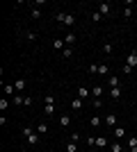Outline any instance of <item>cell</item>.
<instances>
[{
    "label": "cell",
    "instance_id": "cell-1",
    "mask_svg": "<svg viewBox=\"0 0 137 152\" xmlns=\"http://www.w3.org/2000/svg\"><path fill=\"white\" fill-rule=\"evenodd\" d=\"M55 18H57V23H62V25H66V27L76 25V16H73V14H64V12H59Z\"/></svg>",
    "mask_w": 137,
    "mask_h": 152
},
{
    "label": "cell",
    "instance_id": "cell-2",
    "mask_svg": "<svg viewBox=\"0 0 137 152\" xmlns=\"http://www.w3.org/2000/svg\"><path fill=\"white\" fill-rule=\"evenodd\" d=\"M23 136L27 139V143H30V145H37V143H39V134L32 132L30 127H23Z\"/></svg>",
    "mask_w": 137,
    "mask_h": 152
},
{
    "label": "cell",
    "instance_id": "cell-3",
    "mask_svg": "<svg viewBox=\"0 0 137 152\" xmlns=\"http://www.w3.org/2000/svg\"><path fill=\"white\" fill-rule=\"evenodd\" d=\"M96 75H101V77H110V68H107V64H98L96 66Z\"/></svg>",
    "mask_w": 137,
    "mask_h": 152
},
{
    "label": "cell",
    "instance_id": "cell-4",
    "mask_svg": "<svg viewBox=\"0 0 137 152\" xmlns=\"http://www.w3.org/2000/svg\"><path fill=\"white\" fill-rule=\"evenodd\" d=\"M126 66H130V68H137V50H133L128 57H126Z\"/></svg>",
    "mask_w": 137,
    "mask_h": 152
},
{
    "label": "cell",
    "instance_id": "cell-5",
    "mask_svg": "<svg viewBox=\"0 0 137 152\" xmlns=\"http://www.w3.org/2000/svg\"><path fill=\"white\" fill-rule=\"evenodd\" d=\"M98 14H103V16H107V14L112 12V5L110 2H98V9H96Z\"/></svg>",
    "mask_w": 137,
    "mask_h": 152
},
{
    "label": "cell",
    "instance_id": "cell-6",
    "mask_svg": "<svg viewBox=\"0 0 137 152\" xmlns=\"http://www.w3.org/2000/svg\"><path fill=\"white\" fill-rule=\"evenodd\" d=\"M105 82H107V86H110V89H114V86H121V80H119V77H114V75H110Z\"/></svg>",
    "mask_w": 137,
    "mask_h": 152
},
{
    "label": "cell",
    "instance_id": "cell-7",
    "mask_svg": "<svg viewBox=\"0 0 137 152\" xmlns=\"http://www.w3.org/2000/svg\"><path fill=\"white\" fill-rule=\"evenodd\" d=\"M76 41H78V37H76L73 32H69V34H66V37H64V43H66V45H73V43H76Z\"/></svg>",
    "mask_w": 137,
    "mask_h": 152
},
{
    "label": "cell",
    "instance_id": "cell-8",
    "mask_svg": "<svg viewBox=\"0 0 137 152\" xmlns=\"http://www.w3.org/2000/svg\"><path fill=\"white\" fill-rule=\"evenodd\" d=\"M94 145L96 148H105L107 145V139H105V136H96V139H94Z\"/></svg>",
    "mask_w": 137,
    "mask_h": 152
},
{
    "label": "cell",
    "instance_id": "cell-9",
    "mask_svg": "<svg viewBox=\"0 0 137 152\" xmlns=\"http://www.w3.org/2000/svg\"><path fill=\"white\" fill-rule=\"evenodd\" d=\"M53 48H55V50H64V48H66L64 39H55V41H53Z\"/></svg>",
    "mask_w": 137,
    "mask_h": 152
},
{
    "label": "cell",
    "instance_id": "cell-10",
    "mask_svg": "<svg viewBox=\"0 0 137 152\" xmlns=\"http://www.w3.org/2000/svg\"><path fill=\"white\" fill-rule=\"evenodd\" d=\"M105 125H107V127H117V116H114V114L105 116Z\"/></svg>",
    "mask_w": 137,
    "mask_h": 152
},
{
    "label": "cell",
    "instance_id": "cell-11",
    "mask_svg": "<svg viewBox=\"0 0 137 152\" xmlns=\"http://www.w3.org/2000/svg\"><path fill=\"white\" fill-rule=\"evenodd\" d=\"M114 136H117V139H124V136H126V127L117 125V127H114Z\"/></svg>",
    "mask_w": 137,
    "mask_h": 152
},
{
    "label": "cell",
    "instance_id": "cell-12",
    "mask_svg": "<svg viewBox=\"0 0 137 152\" xmlns=\"http://www.w3.org/2000/svg\"><path fill=\"white\" fill-rule=\"evenodd\" d=\"M103 86H101V84H96V86H94V89H91V95H94V98H101V95H103Z\"/></svg>",
    "mask_w": 137,
    "mask_h": 152
},
{
    "label": "cell",
    "instance_id": "cell-13",
    "mask_svg": "<svg viewBox=\"0 0 137 152\" xmlns=\"http://www.w3.org/2000/svg\"><path fill=\"white\" fill-rule=\"evenodd\" d=\"M89 93H91V91L87 89V86H78V98H87Z\"/></svg>",
    "mask_w": 137,
    "mask_h": 152
},
{
    "label": "cell",
    "instance_id": "cell-14",
    "mask_svg": "<svg viewBox=\"0 0 137 152\" xmlns=\"http://www.w3.org/2000/svg\"><path fill=\"white\" fill-rule=\"evenodd\" d=\"M59 125L69 127V125H71V116H59Z\"/></svg>",
    "mask_w": 137,
    "mask_h": 152
},
{
    "label": "cell",
    "instance_id": "cell-15",
    "mask_svg": "<svg viewBox=\"0 0 137 152\" xmlns=\"http://www.w3.org/2000/svg\"><path fill=\"white\" fill-rule=\"evenodd\" d=\"M64 150H66V152H78V143H73V141H69Z\"/></svg>",
    "mask_w": 137,
    "mask_h": 152
},
{
    "label": "cell",
    "instance_id": "cell-16",
    "mask_svg": "<svg viewBox=\"0 0 137 152\" xmlns=\"http://www.w3.org/2000/svg\"><path fill=\"white\" fill-rule=\"evenodd\" d=\"M62 57H64V59H71V57H73V48H69V45H66L64 50H62Z\"/></svg>",
    "mask_w": 137,
    "mask_h": 152
},
{
    "label": "cell",
    "instance_id": "cell-17",
    "mask_svg": "<svg viewBox=\"0 0 137 152\" xmlns=\"http://www.w3.org/2000/svg\"><path fill=\"white\" fill-rule=\"evenodd\" d=\"M44 114L46 116H53V114H55V104H44Z\"/></svg>",
    "mask_w": 137,
    "mask_h": 152
},
{
    "label": "cell",
    "instance_id": "cell-18",
    "mask_svg": "<svg viewBox=\"0 0 137 152\" xmlns=\"http://www.w3.org/2000/svg\"><path fill=\"white\" fill-rule=\"evenodd\" d=\"M110 95L117 100V98H121V86H114V89H110Z\"/></svg>",
    "mask_w": 137,
    "mask_h": 152
},
{
    "label": "cell",
    "instance_id": "cell-19",
    "mask_svg": "<svg viewBox=\"0 0 137 152\" xmlns=\"http://www.w3.org/2000/svg\"><path fill=\"white\" fill-rule=\"evenodd\" d=\"M14 91H16V86H14V84H5V93H7V95H12V98H14Z\"/></svg>",
    "mask_w": 137,
    "mask_h": 152
},
{
    "label": "cell",
    "instance_id": "cell-20",
    "mask_svg": "<svg viewBox=\"0 0 137 152\" xmlns=\"http://www.w3.org/2000/svg\"><path fill=\"white\" fill-rule=\"evenodd\" d=\"M48 132V125H46V123H39V125H37V134H46Z\"/></svg>",
    "mask_w": 137,
    "mask_h": 152
},
{
    "label": "cell",
    "instance_id": "cell-21",
    "mask_svg": "<svg viewBox=\"0 0 137 152\" xmlns=\"http://www.w3.org/2000/svg\"><path fill=\"white\" fill-rule=\"evenodd\" d=\"M30 16H32L34 20H37V18H41V9H37V7H32V12H30Z\"/></svg>",
    "mask_w": 137,
    "mask_h": 152
},
{
    "label": "cell",
    "instance_id": "cell-22",
    "mask_svg": "<svg viewBox=\"0 0 137 152\" xmlns=\"http://www.w3.org/2000/svg\"><path fill=\"white\" fill-rule=\"evenodd\" d=\"M71 107L73 109H82V98H76V100L71 102Z\"/></svg>",
    "mask_w": 137,
    "mask_h": 152
},
{
    "label": "cell",
    "instance_id": "cell-23",
    "mask_svg": "<svg viewBox=\"0 0 137 152\" xmlns=\"http://www.w3.org/2000/svg\"><path fill=\"white\" fill-rule=\"evenodd\" d=\"M91 20H94V23H101V20H103V14L94 12V14H91Z\"/></svg>",
    "mask_w": 137,
    "mask_h": 152
},
{
    "label": "cell",
    "instance_id": "cell-24",
    "mask_svg": "<svg viewBox=\"0 0 137 152\" xmlns=\"http://www.w3.org/2000/svg\"><path fill=\"white\" fill-rule=\"evenodd\" d=\"M14 86H16V91H23V89H25V80H16Z\"/></svg>",
    "mask_w": 137,
    "mask_h": 152
},
{
    "label": "cell",
    "instance_id": "cell-25",
    "mask_svg": "<svg viewBox=\"0 0 137 152\" xmlns=\"http://www.w3.org/2000/svg\"><path fill=\"white\" fill-rule=\"evenodd\" d=\"M23 100H25L23 95H14V98H12V102H14V104H23Z\"/></svg>",
    "mask_w": 137,
    "mask_h": 152
},
{
    "label": "cell",
    "instance_id": "cell-26",
    "mask_svg": "<svg viewBox=\"0 0 137 152\" xmlns=\"http://www.w3.org/2000/svg\"><path fill=\"white\" fill-rule=\"evenodd\" d=\"M25 39H27V41H34V39H37V32H32V30L25 32Z\"/></svg>",
    "mask_w": 137,
    "mask_h": 152
},
{
    "label": "cell",
    "instance_id": "cell-27",
    "mask_svg": "<svg viewBox=\"0 0 137 152\" xmlns=\"http://www.w3.org/2000/svg\"><path fill=\"white\" fill-rule=\"evenodd\" d=\"M91 127H98V125H101V123H103V121H101V118H98V116H94V118H91Z\"/></svg>",
    "mask_w": 137,
    "mask_h": 152
},
{
    "label": "cell",
    "instance_id": "cell-28",
    "mask_svg": "<svg viewBox=\"0 0 137 152\" xmlns=\"http://www.w3.org/2000/svg\"><path fill=\"white\" fill-rule=\"evenodd\" d=\"M128 148H137V136H130V139H128Z\"/></svg>",
    "mask_w": 137,
    "mask_h": 152
},
{
    "label": "cell",
    "instance_id": "cell-29",
    "mask_svg": "<svg viewBox=\"0 0 137 152\" xmlns=\"http://www.w3.org/2000/svg\"><path fill=\"white\" fill-rule=\"evenodd\" d=\"M44 102H46V104H55V95H46Z\"/></svg>",
    "mask_w": 137,
    "mask_h": 152
},
{
    "label": "cell",
    "instance_id": "cell-30",
    "mask_svg": "<svg viewBox=\"0 0 137 152\" xmlns=\"http://www.w3.org/2000/svg\"><path fill=\"white\" fill-rule=\"evenodd\" d=\"M7 107H9V100H7V98H2V100H0V109H2V111H5Z\"/></svg>",
    "mask_w": 137,
    "mask_h": 152
},
{
    "label": "cell",
    "instance_id": "cell-31",
    "mask_svg": "<svg viewBox=\"0 0 137 152\" xmlns=\"http://www.w3.org/2000/svg\"><path fill=\"white\" fill-rule=\"evenodd\" d=\"M103 52H105V55H110V52H112V43H103Z\"/></svg>",
    "mask_w": 137,
    "mask_h": 152
},
{
    "label": "cell",
    "instance_id": "cell-32",
    "mask_svg": "<svg viewBox=\"0 0 137 152\" xmlns=\"http://www.w3.org/2000/svg\"><path fill=\"white\" fill-rule=\"evenodd\" d=\"M124 16H126V18H130V16H133V7H126V9H124Z\"/></svg>",
    "mask_w": 137,
    "mask_h": 152
},
{
    "label": "cell",
    "instance_id": "cell-33",
    "mask_svg": "<svg viewBox=\"0 0 137 152\" xmlns=\"http://www.w3.org/2000/svg\"><path fill=\"white\" fill-rule=\"evenodd\" d=\"M112 152H124V148L119 145V143H112Z\"/></svg>",
    "mask_w": 137,
    "mask_h": 152
},
{
    "label": "cell",
    "instance_id": "cell-34",
    "mask_svg": "<svg viewBox=\"0 0 137 152\" xmlns=\"http://www.w3.org/2000/svg\"><path fill=\"white\" fill-rule=\"evenodd\" d=\"M91 102H94V107H96V109H101V107H103V102L98 100V98H94V100H91Z\"/></svg>",
    "mask_w": 137,
    "mask_h": 152
},
{
    "label": "cell",
    "instance_id": "cell-35",
    "mask_svg": "<svg viewBox=\"0 0 137 152\" xmlns=\"http://www.w3.org/2000/svg\"><path fill=\"white\" fill-rule=\"evenodd\" d=\"M130 73H133V68H130V66H126V64H124V75H130Z\"/></svg>",
    "mask_w": 137,
    "mask_h": 152
},
{
    "label": "cell",
    "instance_id": "cell-36",
    "mask_svg": "<svg viewBox=\"0 0 137 152\" xmlns=\"http://www.w3.org/2000/svg\"><path fill=\"white\" fill-rule=\"evenodd\" d=\"M130 152H137V148H130Z\"/></svg>",
    "mask_w": 137,
    "mask_h": 152
}]
</instances>
